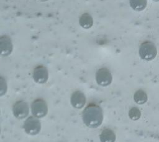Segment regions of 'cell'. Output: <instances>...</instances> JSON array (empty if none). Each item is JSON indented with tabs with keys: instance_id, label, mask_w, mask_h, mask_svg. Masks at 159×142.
<instances>
[{
	"instance_id": "cell-1",
	"label": "cell",
	"mask_w": 159,
	"mask_h": 142,
	"mask_svg": "<svg viewBox=\"0 0 159 142\" xmlns=\"http://www.w3.org/2000/svg\"><path fill=\"white\" fill-rule=\"evenodd\" d=\"M82 118L86 126L91 128L99 127L103 121V111L96 104L90 103L83 110Z\"/></svg>"
},
{
	"instance_id": "cell-2",
	"label": "cell",
	"mask_w": 159,
	"mask_h": 142,
	"mask_svg": "<svg viewBox=\"0 0 159 142\" xmlns=\"http://www.w3.org/2000/svg\"><path fill=\"white\" fill-rule=\"evenodd\" d=\"M157 55V49L155 44L150 41H145L141 44L139 47V55L145 61L153 60Z\"/></svg>"
},
{
	"instance_id": "cell-3",
	"label": "cell",
	"mask_w": 159,
	"mask_h": 142,
	"mask_svg": "<svg viewBox=\"0 0 159 142\" xmlns=\"http://www.w3.org/2000/svg\"><path fill=\"white\" fill-rule=\"evenodd\" d=\"M32 115L37 118L44 117L48 112V107L46 102L42 98H37L33 101L30 106Z\"/></svg>"
},
{
	"instance_id": "cell-4",
	"label": "cell",
	"mask_w": 159,
	"mask_h": 142,
	"mask_svg": "<svg viewBox=\"0 0 159 142\" xmlns=\"http://www.w3.org/2000/svg\"><path fill=\"white\" fill-rule=\"evenodd\" d=\"M23 128L24 131L30 135L38 134L41 130V123L39 118L34 116H29L24 123Z\"/></svg>"
},
{
	"instance_id": "cell-5",
	"label": "cell",
	"mask_w": 159,
	"mask_h": 142,
	"mask_svg": "<svg viewBox=\"0 0 159 142\" xmlns=\"http://www.w3.org/2000/svg\"><path fill=\"white\" fill-rule=\"evenodd\" d=\"M96 81L99 85L102 87L109 85L112 82L111 72L106 67L100 68L96 73Z\"/></svg>"
},
{
	"instance_id": "cell-6",
	"label": "cell",
	"mask_w": 159,
	"mask_h": 142,
	"mask_svg": "<svg viewBox=\"0 0 159 142\" xmlns=\"http://www.w3.org/2000/svg\"><path fill=\"white\" fill-rule=\"evenodd\" d=\"M29 110L30 108L28 104L23 100L17 101L12 107L13 115L18 119L26 118L29 115Z\"/></svg>"
},
{
	"instance_id": "cell-7",
	"label": "cell",
	"mask_w": 159,
	"mask_h": 142,
	"mask_svg": "<svg viewBox=\"0 0 159 142\" xmlns=\"http://www.w3.org/2000/svg\"><path fill=\"white\" fill-rule=\"evenodd\" d=\"M33 78L38 83H45L48 78V72L47 69L43 65H38L34 68L33 71Z\"/></svg>"
},
{
	"instance_id": "cell-8",
	"label": "cell",
	"mask_w": 159,
	"mask_h": 142,
	"mask_svg": "<svg viewBox=\"0 0 159 142\" xmlns=\"http://www.w3.org/2000/svg\"><path fill=\"white\" fill-rule=\"evenodd\" d=\"M13 45L11 38L4 35L0 37V55L7 56L12 51Z\"/></svg>"
},
{
	"instance_id": "cell-9",
	"label": "cell",
	"mask_w": 159,
	"mask_h": 142,
	"mask_svg": "<svg viewBox=\"0 0 159 142\" xmlns=\"http://www.w3.org/2000/svg\"><path fill=\"white\" fill-rule=\"evenodd\" d=\"M70 102L71 105L77 109L82 108L86 104V98L85 95L80 90L75 91L71 96Z\"/></svg>"
},
{
	"instance_id": "cell-10",
	"label": "cell",
	"mask_w": 159,
	"mask_h": 142,
	"mask_svg": "<svg viewBox=\"0 0 159 142\" xmlns=\"http://www.w3.org/2000/svg\"><path fill=\"white\" fill-rule=\"evenodd\" d=\"M99 139L101 142H115L116 136L113 130L110 128H105L101 131Z\"/></svg>"
},
{
	"instance_id": "cell-11",
	"label": "cell",
	"mask_w": 159,
	"mask_h": 142,
	"mask_svg": "<svg viewBox=\"0 0 159 142\" xmlns=\"http://www.w3.org/2000/svg\"><path fill=\"white\" fill-rule=\"evenodd\" d=\"M80 25L84 29H88L91 28L93 25V19L88 13L83 14L80 18Z\"/></svg>"
},
{
	"instance_id": "cell-12",
	"label": "cell",
	"mask_w": 159,
	"mask_h": 142,
	"mask_svg": "<svg viewBox=\"0 0 159 142\" xmlns=\"http://www.w3.org/2000/svg\"><path fill=\"white\" fill-rule=\"evenodd\" d=\"M134 100L135 102L139 105H142L147 102L148 100V97L147 93L142 90H137L134 95Z\"/></svg>"
},
{
	"instance_id": "cell-13",
	"label": "cell",
	"mask_w": 159,
	"mask_h": 142,
	"mask_svg": "<svg viewBox=\"0 0 159 142\" xmlns=\"http://www.w3.org/2000/svg\"><path fill=\"white\" fill-rule=\"evenodd\" d=\"M147 0H130V6L135 11H142L145 9Z\"/></svg>"
},
{
	"instance_id": "cell-14",
	"label": "cell",
	"mask_w": 159,
	"mask_h": 142,
	"mask_svg": "<svg viewBox=\"0 0 159 142\" xmlns=\"http://www.w3.org/2000/svg\"><path fill=\"white\" fill-rule=\"evenodd\" d=\"M128 115H129V117L132 120L136 121L140 118L141 111L137 107H134L130 109Z\"/></svg>"
},
{
	"instance_id": "cell-15",
	"label": "cell",
	"mask_w": 159,
	"mask_h": 142,
	"mask_svg": "<svg viewBox=\"0 0 159 142\" xmlns=\"http://www.w3.org/2000/svg\"><path fill=\"white\" fill-rule=\"evenodd\" d=\"M7 89V85L5 78L0 76V97L6 94Z\"/></svg>"
},
{
	"instance_id": "cell-16",
	"label": "cell",
	"mask_w": 159,
	"mask_h": 142,
	"mask_svg": "<svg viewBox=\"0 0 159 142\" xmlns=\"http://www.w3.org/2000/svg\"><path fill=\"white\" fill-rule=\"evenodd\" d=\"M37 1H48V0H37Z\"/></svg>"
},
{
	"instance_id": "cell-17",
	"label": "cell",
	"mask_w": 159,
	"mask_h": 142,
	"mask_svg": "<svg viewBox=\"0 0 159 142\" xmlns=\"http://www.w3.org/2000/svg\"><path fill=\"white\" fill-rule=\"evenodd\" d=\"M152 1H153L155 2H159V0H152Z\"/></svg>"
},
{
	"instance_id": "cell-18",
	"label": "cell",
	"mask_w": 159,
	"mask_h": 142,
	"mask_svg": "<svg viewBox=\"0 0 159 142\" xmlns=\"http://www.w3.org/2000/svg\"><path fill=\"white\" fill-rule=\"evenodd\" d=\"M0 134H1V127H0Z\"/></svg>"
}]
</instances>
